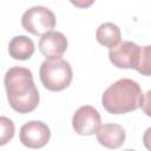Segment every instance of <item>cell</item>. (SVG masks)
Masks as SVG:
<instances>
[{"label": "cell", "mask_w": 151, "mask_h": 151, "mask_svg": "<svg viewBox=\"0 0 151 151\" xmlns=\"http://www.w3.org/2000/svg\"><path fill=\"white\" fill-rule=\"evenodd\" d=\"M142 48L132 41H123L109 51L110 61L118 68H134L139 63Z\"/></svg>", "instance_id": "7"}, {"label": "cell", "mask_w": 151, "mask_h": 151, "mask_svg": "<svg viewBox=\"0 0 151 151\" xmlns=\"http://www.w3.org/2000/svg\"><path fill=\"white\" fill-rule=\"evenodd\" d=\"M96 0H70V2L77 8H88L94 4Z\"/></svg>", "instance_id": "15"}, {"label": "cell", "mask_w": 151, "mask_h": 151, "mask_svg": "<svg viewBox=\"0 0 151 151\" xmlns=\"http://www.w3.org/2000/svg\"><path fill=\"white\" fill-rule=\"evenodd\" d=\"M35 51L34 42L26 35H17L8 44V53L15 60H27Z\"/></svg>", "instance_id": "10"}, {"label": "cell", "mask_w": 151, "mask_h": 151, "mask_svg": "<svg viewBox=\"0 0 151 151\" xmlns=\"http://www.w3.org/2000/svg\"><path fill=\"white\" fill-rule=\"evenodd\" d=\"M120 28L113 22H104L96 31L97 41L105 47H113L120 41Z\"/></svg>", "instance_id": "11"}, {"label": "cell", "mask_w": 151, "mask_h": 151, "mask_svg": "<svg viewBox=\"0 0 151 151\" xmlns=\"http://www.w3.org/2000/svg\"><path fill=\"white\" fill-rule=\"evenodd\" d=\"M101 118L97 109L91 105L80 106L72 117V127L80 136H92L101 126Z\"/></svg>", "instance_id": "5"}, {"label": "cell", "mask_w": 151, "mask_h": 151, "mask_svg": "<svg viewBox=\"0 0 151 151\" xmlns=\"http://www.w3.org/2000/svg\"><path fill=\"white\" fill-rule=\"evenodd\" d=\"M140 107H142L143 112L147 117H151V90H149L143 96V103H142V106Z\"/></svg>", "instance_id": "14"}, {"label": "cell", "mask_w": 151, "mask_h": 151, "mask_svg": "<svg viewBox=\"0 0 151 151\" xmlns=\"http://www.w3.org/2000/svg\"><path fill=\"white\" fill-rule=\"evenodd\" d=\"M51 138L50 127L40 120H31L20 129L19 139L22 145L29 149H40L45 146Z\"/></svg>", "instance_id": "6"}, {"label": "cell", "mask_w": 151, "mask_h": 151, "mask_svg": "<svg viewBox=\"0 0 151 151\" xmlns=\"http://www.w3.org/2000/svg\"><path fill=\"white\" fill-rule=\"evenodd\" d=\"M9 106L19 113H29L39 104V91L33 81L32 72L26 67H11L4 78Z\"/></svg>", "instance_id": "1"}, {"label": "cell", "mask_w": 151, "mask_h": 151, "mask_svg": "<svg viewBox=\"0 0 151 151\" xmlns=\"http://www.w3.org/2000/svg\"><path fill=\"white\" fill-rule=\"evenodd\" d=\"M21 25L33 35H42L55 27V15L47 7L33 6L24 12Z\"/></svg>", "instance_id": "4"}, {"label": "cell", "mask_w": 151, "mask_h": 151, "mask_svg": "<svg viewBox=\"0 0 151 151\" xmlns=\"http://www.w3.org/2000/svg\"><path fill=\"white\" fill-rule=\"evenodd\" d=\"M143 144L144 146L151 151V126L146 129V131L144 132V136H143Z\"/></svg>", "instance_id": "16"}, {"label": "cell", "mask_w": 151, "mask_h": 151, "mask_svg": "<svg viewBox=\"0 0 151 151\" xmlns=\"http://www.w3.org/2000/svg\"><path fill=\"white\" fill-rule=\"evenodd\" d=\"M143 93L139 84L123 78L110 85L101 96L103 107L111 114H124L142 106Z\"/></svg>", "instance_id": "2"}, {"label": "cell", "mask_w": 151, "mask_h": 151, "mask_svg": "<svg viewBox=\"0 0 151 151\" xmlns=\"http://www.w3.org/2000/svg\"><path fill=\"white\" fill-rule=\"evenodd\" d=\"M38 47L46 59L60 58L67 50V39L61 32L50 31L41 35Z\"/></svg>", "instance_id": "8"}, {"label": "cell", "mask_w": 151, "mask_h": 151, "mask_svg": "<svg viewBox=\"0 0 151 151\" xmlns=\"http://www.w3.org/2000/svg\"><path fill=\"white\" fill-rule=\"evenodd\" d=\"M0 125H1V137H0V145H5L7 142H9L14 136V124L13 122L7 117L0 118Z\"/></svg>", "instance_id": "13"}, {"label": "cell", "mask_w": 151, "mask_h": 151, "mask_svg": "<svg viewBox=\"0 0 151 151\" xmlns=\"http://www.w3.org/2000/svg\"><path fill=\"white\" fill-rule=\"evenodd\" d=\"M39 77L45 88L58 92L70 86L73 77L72 67L68 61L61 58L46 59L39 70Z\"/></svg>", "instance_id": "3"}, {"label": "cell", "mask_w": 151, "mask_h": 151, "mask_svg": "<svg viewBox=\"0 0 151 151\" xmlns=\"http://www.w3.org/2000/svg\"><path fill=\"white\" fill-rule=\"evenodd\" d=\"M136 70L142 76H151V45L142 47L139 63Z\"/></svg>", "instance_id": "12"}, {"label": "cell", "mask_w": 151, "mask_h": 151, "mask_svg": "<svg viewBox=\"0 0 151 151\" xmlns=\"http://www.w3.org/2000/svg\"><path fill=\"white\" fill-rule=\"evenodd\" d=\"M96 134L98 143L107 149H118L125 143L126 139V132L124 127L114 123L101 125Z\"/></svg>", "instance_id": "9"}]
</instances>
